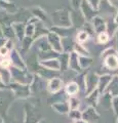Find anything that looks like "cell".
I'll return each instance as SVG.
<instances>
[{
    "label": "cell",
    "instance_id": "obj_1",
    "mask_svg": "<svg viewBox=\"0 0 118 123\" xmlns=\"http://www.w3.org/2000/svg\"><path fill=\"white\" fill-rule=\"evenodd\" d=\"M10 72H11V78H12L13 82L30 85L34 79V74L31 71H29L28 69H20V68L11 66Z\"/></svg>",
    "mask_w": 118,
    "mask_h": 123
},
{
    "label": "cell",
    "instance_id": "obj_2",
    "mask_svg": "<svg viewBox=\"0 0 118 123\" xmlns=\"http://www.w3.org/2000/svg\"><path fill=\"white\" fill-rule=\"evenodd\" d=\"M8 88L16 98H21V99L28 98L32 94L31 87L28 84H21V83L11 81L8 85Z\"/></svg>",
    "mask_w": 118,
    "mask_h": 123
},
{
    "label": "cell",
    "instance_id": "obj_3",
    "mask_svg": "<svg viewBox=\"0 0 118 123\" xmlns=\"http://www.w3.org/2000/svg\"><path fill=\"white\" fill-rule=\"evenodd\" d=\"M99 75L97 73H87L84 77V90L85 93L88 94L93 90L98 89Z\"/></svg>",
    "mask_w": 118,
    "mask_h": 123
},
{
    "label": "cell",
    "instance_id": "obj_4",
    "mask_svg": "<svg viewBox=\"0 0 118 123\" xmlns=\"http://www.w3.org/2000/svg\"><path fill=\"white\" fill-rule=\"evenodd\" d=\"M52 22L56 27H70L71 18L66 11H56L52 14Z\"/></svg>",
    "mask_w": 118,
    "mask_h": 123
},
{
    "label": "cell",
    "instance_id": "obj_5",
    "mask_svg": "<svg viewBox=\"0 0 118 123\" xmlns=\"http://www.w3.org/2000/svg\"><path fill=\"white\" fill-rule=\"evenodd\" d=\"M100 118L101 116L96 110V107L88 106L82 112V119L85 120L87 123H98Z\"/></svg>",
    "mask_w": 118,
    "mask_h": 123
},
{
    "label": "cell",
    "instance_id": "obj_6",
    "mask_svg": "<svg viewBox=\"0 0 118 123\" xmlns=\"http://www.w3.org/2000/svg\"><path fill=\"white\" fill-rule=\"evenodd\" d=\"M64 86H65V82L63 81V79L61 78V76L55 77V78H52L47 81L46 90L49 92V94L56 93V92L64 89Z\"/></svg>",
    "mask_w": 118,
    "mask_h": 123
},
{
    "label": "cell",
    "instance_id": "obj_7",
    "mask_svg": "<svg viewBox=\"0 0 118 123\" xmlns=\"http://www.w3.org/2000/svg\"><path fill=\"white\" fill-rule=\"evenodd\" d=\"M47 40L50 47L56 50V52L62 53L63 52V46H62V38H61L56 32H48L47 34Z\"/></svg>",
    "mask_w": 118,
    "mask_h": 123
},
{
    "label": "cell",
    "instance_id": "obj_8",
    "mask_svg": "<svg viewBox=\"0 0 118 123\" xmlns=\"http://www.w3.org/2000/svg\"><path fill=\"white\" fill-rule=\"evenodd\" d=\"M35 74L39 75L40 77H42L43 79H45V80H47V81H48V80L55 78V77L61 76V74H62V73H61L60 71H55V70H50V69H47V68H45V67H43V66H41V65L39 64V66H38Z\"/></svg>",
    "mask_w": 118,
    "mask_h": 123
},
{
    "label": "cell",
    "instance_id": "obj_9",
    "mask_svg": "<svg viewBox=\"0 0 118 123\" xmlns=\"http://www.w3.org/2000/svg\"><path fill=\"white\" fill-rule=\"evenodd\" d=\"M9 59L11 62V66L12 67H17L20 69H27V64L24 61V59L22 57L21 53L19 52L16 49H12L9 53Z\"/></svg>",
    "mask_w": 118,
    "mask_h": 123
},
{
    "label": "cell",
    "instance_id": "obj_10",
    "mask_svg": "<svg viewBox=\"0 0 118 123\" xmlns=\"http://www.w3.org/2000/svg\"><path fill=\"white\" fill-rule=\"evenodd\" d=\"M30 87H31L32 93H35V92H39L43 89H46L47 82H45V79H43L39 75L34 74V79L32 83L30 84Z\"/></svg>",
    "mask_w": 118,
    "mask_h": 123
},
{
    "label": "cell",
    "instance_id": "obj_11",
    "mask_svg": "<svg viewBox=\"0 0 118 123\" xmlns=\"http://www.w3.org/2000/svg\"><path fill=\"white\" fill-rule=\"evenodd\" d=\"M104 67L108 69L110 73H118V55H111L104 59Z\"/></svg>",
    "mask_w": 118,
    "mask_h": 123
},
{
    "label": "cell",
    "instance_id": "obj_12",
    "mask_svg": "<svg viewBox=\"0 0 118 123\" xmlns=\"http://www.w3.org/2000/svg\"><path fill=\"white\" fill-rule=\"evenodd\" d=\"M113 75L110 74V73H107V74H102L99 75V83H98V90L102 93H104L107 89V87L109 85L110 81H111Z\"/></svg>",
    "mask_w": 118,
    "mask_h": 123
},
{
    "label": "cell",
    "instance_id": "obj_13",
    "mask_svg": "<svg viewBox=\"0 0 118 123\" xmlns=\"http://www.w3.org/2000/svg\"><path fill=\"white\" fill-rule=\"evenodd\" d=\"M69 69L76 72L77 74L83 73V70L79 65V55L75 51L70 52V60H69Z\"/></svg>",
    "mask_w": 118,
    "mask_h": 123
},
{
    "label": "cell",
    "instance_id": "obj_14",
    "mask_svg": "<svg viewBox=\"0 0 118 123\" xmlns=\"http://www.w3.org/2000/svg\"><path fill=\"white\" fill-rule=\"evenodd\" d=\"M64 90L68 97H75V95L78 94L79 90H80V86L75 80H73V81H69L65 84Z\"/></svg>",
    "mask_w": 118,
    "mask_h": 123
},
{
    "label": "cell",
    "instance_id": "obj_15",
    "mask_svg": "<svg viewBox=\"0 0 118 123\" xmlns=\"http://www.w3.org/2000/svg\"><path fill=\"white\" fill-rule=\"evenodd\" d=\"M105 92L109 93L111 97H118V75H113L111 81Z\"/></svg>",
    "mask_w": 118,
    "mask_h": 123
},
{
    "label": "cell",
    "instance_id": "obj_16",
    "mask_svg": "<svg viewBox=\"0 0 118 123\" xmlns=\"http://www.w3.org/2000/svg\"><path fill=\"white\" fill-rule=\"evenodd\" d=\"M39 64L41 65V66L45 67V68L50 69V70L60 71V62H59L58 57H55V59H48V60H44V61H39Z\"/></svg>",
    "mask_w": 118,
    "mask_h": 123
},
{
    "label": "cell",
    "instance_id": "obj_17",
    "mask_svg": "<svg viewBox=\"0 0 118 123\" xmlns=\"http://www.w3.org/2000/svg\"><path fill=\"white\" fill-rule=\"evenodd\" d=\"M51 108L55 109L58 113L63 114V115H66V114L68 115V113H69V111H70V106H69V103H68V99L67 101H63V102L52 104Z\"/></svg>",
    "mask_w": 118,
    "mask_h": 123
},
{
    "label": "cell",
    "instance_id": "obj_18",
    "mask_svg": "<svg viewBox=\"0 0 118 123\" xmlns=\"http://www.w3.org/2000/svg\"><path fill=\"white\" fill-rule=\"evenodd\" d=\"M100 98H101V92L99 91L98 89L93 90V92L86 94L85 97V101L88 104V106L91 107H97L99 105V101H100Z\"/></svg>",
    "mask_w": 118,
    "mask_h": 123
},
{
    "label": "cell",
    "instance_id": "obj_19",
    "mask_svg": "<svg viewBox=\"0 0 118 123\" xmlns=\"http://www.w3.org/2000/svg\"><path fill=\"white\" fill-rule=\"evenodd\" d=\"M59 62H60V71L63 73L69 69V60H70V53L68 52H62L59 55Z\"/></svg>",
    "mask_w": 118,
    "mask_h": 123
},
{
    "label": "cell",
    "instance_id": "obj_20",
    "mask_svg": "<svg viewBox=\"0 0 118 123\" xmlns=\"http://www.w3.org/2000/svg\"><path fill=\"white\" fill-rule=\"evenodd\" d=\"M93 28L96 31L97 33H101V32H105L107 30V25H106L105 21L103 20L100 17H96L93 20Z\"/></svg>",
    "mask_w": 118,
    "mask_h": 123
},
{
    "label": "cell",
    "instance_id": "obj_21",
    "mask_svg": "<svg viewBox=\"0 0 118 123\" xmlns=\"http://www.w3.org/2000/svg\"><path fill=\"white\" fill-rule=\"evenodd\" d=\"M0 78L6 85H9V83L12 81L11 78V72H10V68H3L0 67Z\"/></svg>",
    "mask_w": 118,
    "mask_h": 123
},
{
    "label": "cell",
    "instance_id": "obj_22",
    "mask_svg": "<svg viewBox=\"0 0 118 123\" xmlns=\"http://www.w3.org/2000/svg\"><path fill=\"white\" fill-rule=\"evenodd\" d=\"M75 43L70 37H64L62 38V46H63V52L70 53L74 50Z\"/></svg>",
    "mask_w": 118,
    "mask_h": 123
},
{
    "label": "cell",
    "instance_id": "obj_23",
    "mask_svg": "<svg viewBox=\"0 0 118 123\" xmlns=\"http://www.w3.org/2000/svg\"><path fill=\"white\" fill-rule=\"evenodd\" d=\"M13 30L14 33H16V36L18 37L19 40H23L26 36V27L21 24V23H18V24L13 25Z\"/></svg>",
    "mask_w": 118,
    "mask_h": 123
},
{
    "label": "cell",
    "instance_id": "obj_24",
    "mask_svg": "<svg viewBox=\"0 0 118 123\" xmlns=\"http://www.w3.org/2000/svg\"><path fill=\"white\" fill-rule=\"evenodd\" d=\"M112 98L109 93L107 92H104V93L101 94L100 101H99V104H102L103 107L106 108V109H111V102H112Z\"/></svg>",
    "mask_w": 118,
    "mask_h": 123
},
{
    "label": "cell",
    "instance_id": "obj_25",
    "mask_svg": "<svg viewBox=\"0 0 118 123\" xmlns=\"http://www.w3.org/2000/svg\"><path fill=\"white\" fill-rule=\"evenodd\" d=\"M79 56H90L88 50L83 46V44L81 43H75L74 45V50Z\"/></svg>",
    "mask_w": 118,
    "mask_h": 123
},
{
    "label": "cell",
    "instance_id": "obj_26",
    "mask_svg": "<svg viewBox=\"0 0 118 123\" xmlns=\"http://www.w3.org/2000/svg\"><path fill=\"white\" fill-rule=\"evenodd\" d=\"M93 64V59L90 56H79V65L83 71L88 69Z\"/></svg>",
    "mask_w": 118,
    "mask_h": 123
},
{
    "label": "cell",
    "instance_id": "obj_27",
    "mask_svg": "<svg viewBox=\"0 0 118 123\" xmlns=\"http://www.w3.org/2000/svg\"><path fill=\"white\" fill-rule=\"evenodd\" d=\"M68 116H69V118L72 121L75 122L82 119V112L79 109H71L69 113H68Z\"/></svg>",
    "mask_w": 118,
    "mask_h": 123
},
{
    "label": "cell",
    "instance_id": "obj_28",
    "mask_svg": "<svg viewBox=\"0 0 118 123\" xmlns=\"http://www.w3.org/2000/svg\"><path fill=\"white\" fill-rule=\"evenodd\" d=\"M89 38V33H87L85 30L83 31H79L76 35V40H77V43H81L83 44L84 42H86Z\"/></svg>",
    "mask_w": 118,
    "mask_h": 123
},
{
    "label": "cell",
    "instance_id": "obj_29",
    "mask_svg": "<svg viewBox=\"0 0 118 123\" xmlns=\"http://www.w3.org/2000/svg\"><path fill=\"white\" fill-rule=\"evenodd\" d=\"M68 103H69V106H70V110L79 109V107L81 105V101L77 98V95H75V97H69L68 98Z\"/></svg>",
    "mask_w": 118,
    "mask_h": 123
},
{
    "label": "cell",
    "instance_id": "obj_30",
    "mask_svg": "<svg viewBox=\"0 0 118 123\" xmlns=\"http://www.w3.org/2000/svg\"><path fill=\"white\" fill-rule=\"evenodd\" d=\"M97 39H98V42L100 44H105V43H107V42L109 41L110 39V35L106 32H101V33H98V37H97Z\"/></svg>",
    "mask_w": 118,
    "mask_h": 123
},
{
    "label": "cell",
    "instance_id": "obj_31",
    "mask_svg": "<svg viewBox=\"0 0 118 123\" xmlns=\"http://www.w3.org/2000/svg\"><path fill=\"white\" fill-rule=\"evenodd\" d=\"M111 109L115 116L118 115V97H113L111 102Z\"/></svg>",
    "mask_w": 118,
    "mask_h": 123
},
{
    "label": "cell",
    "instance_id": "obj_32",
    "mask_svg": "<svg viewBox=\"0 0 118 123\" xmlns=\"http://www.w3.org/2000/svg\"><path fill=\"white\" fill-rule=\"evenodd\" d=\"M0 67H3V68H10L11 67V62L8 56L1 57V59H0Z\"/></svg>",
    "mask_w": 118,
    "mask_h": 123
},
{
    "label": "cell",
    "instance_id": "obj_33",
    "mask_svg": "<svg viewBox=\"0 0 118 123\" xmlns=\"http://www.w3.org/2000/svg\"><path fill=\"white\" fill-rule=\"evenodd\" d=\"M10 49L7 47L6 45L2 46V47H0V57H7L9 56V53H10Z\"/></svg>",
    "mask_w": 118,
    "mask_h": 123
},
{
    "label": "cell",
    "instance_id": "obj_34",
    "mask_svg": "<svg viewBox=\"0 0 118 123\" xmlns=\"http://www.w3.org/2000/svg\"><path fill=\"white\" fill-rule=\"evenodd\" d=\"M13 34L16 35L13 29H11V28H4L3 29V35H4L6 38H8V39H11V37L13 36Z\"/></svg>",
    "mask_w": 118,
    "mask_h": 123
},
{
    "label": "cell",
    "instance_id": "obj_35",
    "mask_svg": "<svg viewBox=\"0 0 118 123\" xmlns=\"http://www.w3.org/2000/svg\"><path fill=\"white\" fill-rule=\"evenodd\" d=\"M118 55V52L114 48H108V49H106V50L103 51L102 57H103V59H105L106 56H109V55Z\"/></svg>",
    "mask_w": 118,
    "mask_h": 123
},
{
    "label": "cell",
    "instance_id": "obj_36",
    "mask_svg": "<svg viewBox=\"0 0 118 123\" xmlns=\"http://www.w3.org/2000/svg\"><path fill=\"white\" fill-rule=\"evenodd\" d=\"M6 88H8V85H6V84L1 80V78H0V90L6 89Z\"/></svg>",
    "mask_w": 118,
    "mask_h": 123
},
{
    "label": "cell",
    "instance_id": "obj_37",
    "mask_svg": "<svg viewBox=\"0 0 118 123\" xmlns=\"http://www.w3.org/2000/svg\"><path fill=\"white\" fill-rule=\"evenodd\" d=\"M7 39H5L4 37H0V47H2V46H4L5 43H6Z\"/></svg>",
    "mask_w": 118,
    "mask_h": 123
},
{
    "label": "cell",
    "instance_id": "obj_38",
    "mask_svg": "<svg viewBox=\"0 0 118 123\" xmlns=\"http://www.w3.org/2000/svg\"><path fill=\"white\" fill-rule=\"evenodd\" d=\"M73 123H87L85 120H83V119H80V120H78V121H75Z\"/></svg>",
    "mask_w": 118,
    "mask_h": 123
},
{
    "label": "cell",
    "instance_id": "obj_39",
    "mask_svg": "<svg viewBox=\"0 0 118 123\" xmlns=\"http://www.w3.org/2000/svg\"><path fill=\"white\" fill-rule=\"evenodd\" d=\"M0 37H4V35H3V29L1 26H0Z\"/></svg>",
    "mask_w": 118,
    "mask_h": 123
},
{
    "label": "cell",
    "instance_id": "obj_40",
    "mask_svg": "<svg viewBox=\"0 0 118 123\" xmlns=\"http://www.w3.org/2000/svg\"><path fill=\"white\" fill-rule=\"evenodd\" d=\"M116 45H117V52H118V32L116 34Z\"/></svg>",
    "mask_w": 118,
    "mask_h": 123
},
{
    "label": "cell",
    "instance_id": "obj_41",
    "mask_svg": "<svg viewBox=\"0 0 118 123\" xmlns=\"http://www.w3.org/2000/svg\"><path fill=\"white\" fill-rule=\"evenodd\" d=\"M37 123H47V122H46V120H44V119H41V120H39Z\"/></svg>",
    "mask_w": 118,
    "mask_h": 123
},
{
    "label": "cell",
    "instance_id": "obj_42",
    "mask_svg": "<svg viewBox=\"0 0 118 123\" xmlns=\"http://www.w3.org/2000/svg\"><path fill=\"white\" fill-rule=\"evenodd\" d=\"M0 123H4V120H3L1 117H0Z\"/></svg>",
    "mask_w": 118,
    "mask_h": 123
},
{
    "label": "cell",
    "instance_id": "obj_43",
    "mask_svg": "<svg viewBox=\"0 0 118 123\" xmlns=\"http://www.w3.org/2000/svg\"><path fill=\"white\" fill-rule=\"evenodd\" d=\"M116 123H118V115L116 116Z\"/></svg>",
    "mask_w": 118,
    "mask_h": 123
},
{
    "label": "cell",
    "instance_id": "obj_44",
    "mask_svg": "<svg viewBox=\"0 0 118 123\" xmlns=\"http://www.w3.org/2000/svg\"><path fill=\"white\" fill-rule=\"evenodd\" d=\"M117 75H118V74H117Z\"/></svg>",
    "mask_w": 118,
    "mask_h": 123
}]
</instances>
